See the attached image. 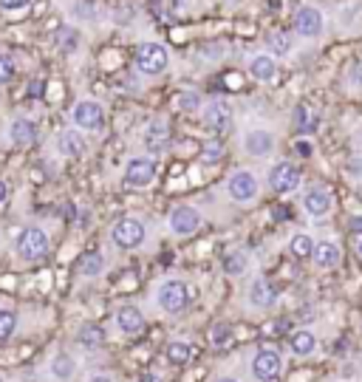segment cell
I'll use <instances>...</instances> for the list:
<instances>
[{"label": "cell", "mask_w": 362, "mask_h": 382, "mask_svg": "<svg viewBox=\"0 0 362 382\" xmlns=\"http://www.w3.org/2000/svg\"><path fill=\"white\" fill-rule=\"evenodd\" d=\"M170 65V54L162 43H142L136 48V68L147 77H159Z\"/></svg>", "instance_id": "6da1fadb"}, {"label": "cell", "mask_w": 362, "mask_h": 382, "mask_svg": "<svg viewBox=\"0 0 362 382\" xmlns=\"http://www.w3.org/2000/svg\"><path fill=\"white\" fill-rule=\"evenodd\" d=\"M145 238H147V229L139 218H119L111 229V241L119 249H136L145 244Z\"/></svg>", "instance_id": "7a4b0ae2"}, {"label": "cell", "mask_w": 362, "mask_h": 382, "mask_svg": "<svg viewBox=\"0 0 362 382\" xmlns=\"http://www.w3.org/2000/svg\"><path fill=\"white\" fill-rule=\"evenodd\" d=\"M14 252H17V258H23V261H40V258L48 252V235H45L40 227H26V229L17 235Z\"/></svg>", "instance_id": "3957f363"}, {"label": "cell", "mask_w": 362, "mask_h": 382, "mask_svg": "<svg viewBox=\"0 0 362 382\" xmlns=\"http://www.w3.org/2000/svg\"><path fill=\"white\" fill-rule=\"evenodd\" d=\"M292 23H295L298 37H303V40H317L326 31V14L317 6H300L295 11V20Z\"/></svg>", "instance_id": "277c9868"}, {"label": "cell", "mask_w": 362, "mask_h": 382, "mask_svg": "<svg viewBox=\"0 0 362 382\" xmlns=\"http://www.w3.org/2000/svg\"><path fill=\"white\" fill-rule=\"evenodd\" d=\"M156 300H159V306H162L167 315H179V312H184L187 303H190V289H187V283H181V280H167V283L159 286Z\"/></svg>", "instance_id": "5b68a950"}, {"label": "cell", "mask_w": 362, "mask_h": 382, "mask_svg": "<svg viewBox=\"0 0 362 382\" xmlns=\"http://www.w3.org/2000/svg\"><path fill=\"white\" fill-rule=\"evenodd\" d=\"M227 192H230V198L238 201V204H249V201H255L258 192H261L258 176H255L252 170H235V173L230 176V182H227Z\"/></svg>", "instance_id": "8992f818"}, {"label": "cell", "mask_w": 362, "mask_h": 382, "mask_svg": "<svg viewBox=\"0 0 362 382\" xmlns=\"http://www.w3.org/2000/svg\"><path fill=\"white\" fill-rule=\"evenodd\" d=\"M125 187L130 190H145L156 182V162L153 159H130L128 168H125V176H122Z\"/></svg>", "instance_id": "52a82bcc"}, {"label": "cell", "mask_w": 362, "mask_h": 382, "mask_svg": "<svg viewBox=\"0 0 362 382\" xmlns=\"http://www.w3.org/2000/svg\"><path fill=\"white\" fill-rule=\"evenodd\" d=\"M71 119L79 131H99L105 125V108L96 99H82V102L74 105Z\"/></svg>", "instance_id": "ba28073f"}, {"label": "cell", "mask_w": 362, "mask_h": 382, "mask_svg": "<svg viewBox=\"0 0 362 382\" xmlns=\"http://www.w3.org/2000/svg\"><path fill=\"white\" fill-rule=\"evenodd\" d=\"M303 176L300 170L292 165V162H278L272 170H269V187L278 192V195H289L300 187Z\"/></svg>", "instance_id": "9c48e42d"}, {"label": "cell", "mask_w": 362, "mask_h": 382, "mask_svg": "<svg viewBox=\"0 0 362 382\" xmlns=\"http://www.w3.org/2000/svg\"><path fill=\"white\" fill-rule=\"evenodd\" d=\"M167 224H170V232H173V235H179V238H187V235L198 232V227H201V212H198L196 207H187V204H181V207H176V209L170 212Z\"/></svg>", "instance_id": "30bf717a"}, {"label": "cell", "mask_w": 362, "mask_h": 382, "mask_svg": "<svg viewBox=\"0 0 362 382\" xmlns=\"http://www.w3.org/2000/svg\"><path fill=\"white\" fill-rule=\"evenodd\" d=\"M281 369H283V360L275 349H261L252 360V374L261 382H275L281 377Z\"/></svg>", "instance_id": "8fae6325"}, {"label": "cell", "mask_w": 362, "mask_h": 382, "mask_svg": "<svg viewBox=\"0 0 362 382\" xmlns=\"http://www.w3.org/2000/svg\"><path fill=\"white\" fill-rule=\"evenodd\" d=\"M204 125L213 131V133H227L232 128V108L224 102V99H215L204 108Z\"/></svg>", "instance_id": "7c38bea8"}, {"label": "cell", "mask_w": 362, "mask_h": 382, "mask_svg": "<svg viewBox=\"0 0 362 382\" xmlns=\"http://www.w3.org/2000/svg\"><path fill=\"white\" fill-rule=\"evenodd\" d=\"M244 151L255 159H264L275 151V133L266 131V128H255V131H247L244 136Z\"/></svg>", "instance_id": "4fadbf2b"}, {"label": "cell", "mask_w": 362, "mask_h": 382, "mask_svg": "<svg viewBox=\"0 0 362 382\" xmlns=\"http://www.w3.org/2000/svg\"><path fill=\"white\" fill-rule=\"evenodd\" d=\"M300 204H303V209L312 218H326L334 209V195L326 190V187H312V190H306Z\"/></svg>", "instance_id": "5bb4252c"}, {"label": "cell", "mask_w": 362, "mask_h": 382, "mask_svg": "<svg viewBox=\"0 0 362 382\" xmlns=\"http://www.w3.org/2000/svg\"><path fill=\"white\" fill-rule=\"evenodd\" d=\"M249 77L258 82H275L278 80V57L275 54H255L249 57Z\"/></svg>", "instance_id": "9a60e30c"}, {"label": "cell", "mask_w": 362, "mask_h": 382, "mask_svg": "<svg viewBox=\"0 0 362 382\" xmlns=\"http://www.w3.org/2000/svg\"><path fill=\"white\" fill-rule=\"evenodd\" d=\"M145 148H147V153H153V156H162L167 148H170V128H167V122H150L147 125V131H145Z\"/></svg>", "instance_id": "2e32d148"}, {"label": "cell", "mask_w": 362, "mask_h": 382, "mask_svg": "<svg viewBox=\"0 0 362 382\" xmlns=\"http://www.w3.org/2000/svg\"><path fill=\"white\" fill-rule=\"evenodd\" d=\"M340 258H343V249H340V244H334V241H320V244L315 246V255H312V261H315L320 269H334V266H340Z\"/></svg>", "instance_id": "e0dca14e"}, {"label": "cell", "mask_w": 362, "mask_h": 382, "mask_svg": "<svg viewBox=\"0 0 362 382\" xmlns=\"http://www.w3.org/2000/svg\"><path fill=\"white\" fill-rule=\"evenodd\" d=\"M85 136H79L77 131H62L60 136H57V151L62 153V156H68V159H79V156H85Z\"/></svg>", "instance_id": "ac0fdd59"}, {"label": "cell", "mask_w": 362, "mask_h": 382, "mask_svg": "<svg viewBox=\"0 0 362 382\" xmlns=\"http://www.w3.org/2000/svg\"><path fill=\"white\" fill-rule=\"evenodd\" d=\"M275 300H278V292H275V286H272L269 280L258 278V280L249 286V303H252L255 309H269V306H275Z\"/></svg>", "instance_id": "d6986e66"}, {"label": "cell", "mask_w": 362, "mask_h": 382, "mask_svg": "<svg viewBox=\"0 0 362 382\" xmlns=\"http://www.w3.org/2000/svg\"><path fill=\"white\" fill-rule=\"evenodd\" d=\"M9 136H11V145H17V148H28V145H34V139H37V128H34V122L31 119H14L11 125H9Z\"/></svg>", "instance_id": "ffe728a7"}, {"label": "cell", "mask_w": 362, "mask_h": 382, "mask_svg": "<svg viewBox=\"0 0 362 382\" xmlns=\"http://www.w3.org/2000/svg\"><path fill=\"white\" fill-rule=\"evenodd\" d=\"M116 326L125 332V334H139L145 329V315L136 309V306H122L116 312Z\"/></svg>", "instance_id": "44dd1931"}, {"label": "cell", "mask_w": 362, "mask_h": 382, "mask_svg": "<svg viewBox=\"0 0 362 382\" xmlns=\"http://www.w3.org/2000/svg\"><path fill=\"white\" fill-rule=\"evenodd\" d=\"M289 349H292V354H298V357H309V354H315V349H317V337H315V332H306V329L295 332V334L289 337Z\"/></svg>", "instance_id": "7402d4cb"}, {"label": "cell", "mask_w": 362, "mask_h": 382, "mask_svg": "<svg viewBox=\"0 0 362 382\" xmlns=\"http://www.w3.org/2000/svg\"><path fill=\"white\" fill-rule=\"evenodd\" d=\"M57 48H60L62 54H74V51L79 48V31H77L74 26H62V28L57 31Z\"/></svg>", "instance_id": "603a6c76"}, {"label": "cell", "mask_w": 362, "mask_h": 382, "mask_svg": "<svg viewBox=\"0 0 362 382\" xmlns=\"http://www.w3.org/2000/svg\"><path fill=\"white\" fill-rule=\"evenodd\" d=\"M266 45H269V54H275V57H289L295 43H292V37H289L286 31H272L269 40H266Z\"/></svg>", "instance_id": "cb8c5ba5"}, {"label": "cell", "mask_w": 362, "mask_h": 382, "mask_svg": "<svg viewBox=\"0 0 362 382\" xmlns=\"http://www.w3.org/2000/svg\"><path fill=\"white\" fill-rule=\"evenodd\" d=\"M315 241H312V235H306V232H298L292 241H289V252L295 255V258H312L315 255Z\"/></svg>", "instance_id": "d4e9b609"}, {"label": "cell", "mask_w": 362, "mask_h": 382, "mask_svg": "<svg viewBox=\"0 0 362 382\" xmlns=\"http://www.w3.org/2000/svg\"><path fill=\"white\" fill-rule=\"evenodd\" d=\"M295 128H298V133H312V131L317 128L315 111L306 108V105H298V108H295Z\"/></svg>", "instance_id": "484cf974"}, {"label": "cell", "mask_w": 362, "mask_h": 382, "mask_svg": "<svg viewBox=\"0 0 362 382\" xmlns=\"http://www.w3.org/2000/svg\"><path fill=\"white\" fill-rule=\"evenodd\" d=\"M77 340H79L85 349H99V346H102V340H105V332H102L99 326H94V323H85V326L79 329Z\"/></svg>", "instance_id": "4316f807"}, {"label": "cell", "mask_w": 362, "mask_h": 382, "mask_svg": "<svg viewBox=\"0 0 362 382\" xmlns=\"http://www.w3.org/2000/svg\"><path fill=\"white\" fill-rule=\"evenodd\" d=\"M224 272H227V275H232V278L244 275V272H247V255H244L241 249L227 252V255H224Z\"/></svg>", "instance_id": "83f0119b"}, {"label": "cell", "mask_w": 362, "mask_h": 382, "mask_svg": "<svg viewBox=\"0 0 362 382\" xmlns=\"http://www.w3.org/2000/svg\"><path fill=\"white\" fill-rule=\"evenodd\" d=\"M167 363H173V366L190 363V346H187L184 340H173V343L167 346Z\"/></svg>", "instance_id": "f1b7e54d"}, {"label": "cell", "mask_w": 362, "mask_h": 382, "mask_svg": "<svg viewBox=\"0 0 362 382\" xmlns=\"http://www.w3.org/2000/svg\"><path fill=\"white\" fill-rule=\"evenodd\" d=\"M221 159H224V145H221V139L204 142V148H201V162H204V165H218Z\"/></svg>", "instance_id": "f546056e"}, {"label": "cell", "mask_w": 362, "mask_h": 382, "mask_svg": "<svg viewBox=\"0 0 362 382\" xmlns=\"http://www.w3.org/2000/svg\"><path fill=\"white\" fill-rule=\"evenodd\" d=\"M102 269H105V258H102L99 252H91V255L82 258L79 272H82L85 278H96V275H102Z\"/></svg>", "instance_id": "4dcf8cb0"}, {"label": "cell", "mask_w": 362, "mask_h": 382, "mask_svg": "<svg viewBox=\"0 0 362 382\" xmlns=\"http://www.w3.org/2000/svg\"><path fill=\"white\" fill-rule=\"evenodd\" d=\"M74 360L68 357V354H60V357H54V363H51V374L57 377V380H71L74 377Z\"/></svg>", "instance_id": "1f68e13d"}, {"label": "cell", "mask_w": 362, "mask_h": 382, "mask_svg": "<svg viewBox=\"0 0 362 382\" xmlns=\"http://www.w3.org/2000/svg\"><path fill=\"white\" fill-rule=\"evenodd\" d=\"M14 77H17V62H14V57L6 54V51H0V85H9Z\"/></svg>", "instance_id": "d6a6232c"}, {"label": "cell", "mask_w": 362, "mask_h": 382, "mask_svg": "<svg viewBox=\"0 0 362 382\" xmlns=\"http://www.w3.org/2000/svg\"><path fill=\"white\" fill-rule=\"evenodd\" d=\"M17 329V315L9 309H0V343H6Z\"/></svg>", "instance_id": "836d02e7"}, {"label": "cell", "mask_w": 362, "mask_h": 382, "mask_svg": "<svg viewBox=\"0 0 362 382\" xmlns=\"http://www.w3.org/2000/svg\"><path fill=\"white\" fill-rule=\"evenodd\" d=\"M230 337H232V329H230L227 323H215V326H213V346H215V349L230 346Z\"/></svg>", "instance_id": "e575fe53"}, {"label": "cell", "mask_w": 362, "mask_h": 382, "mask_svg": "<svg viewBox=\"0 0 362 382\" xmlns=\"http://www.w3.org/2000/svg\"><path fill=\"white\" fill-rule=\"evenodd\" d=\"M179 108L181 111H198L201 108V97L196 91H181L179 94Z\"/></svg>", "instance_id": "d590c367"}, {"label": "cell", "mask_w": 362, "mask_h": 382, "mask_svg": "<svg viewBox=\"0 0 362 382\" xmlns=\"http://www.w3.org/2000/svg\"><path fill=\"white\" fill-rule=\"evenodd\" d=\"M0 6H3L6 11H17V9H26V6H31V0H0Z\"/></svg>", "instance_id": "8d00e7d4"}, {"label": "cell", "mask_w": 362, "mask_h": 382, "mask_svg": "<svg viewBox=\"0 0 362 382\" xmlns=\"http://www.w3.org/2000/svg\"><path fill=\"white\" fill-rule=\"evenodd\" d=\"M346 170H349L351 176H362V159L360 156H357L354 162H349V168H346Z\"/></svg>", "instance_id": "74e56055"}, {"label": "cell", "mask_w": 362, "mask_h": 382, "mask_svg": "<svg viewBox=\"0 0 362 382\" xmlns=\"http://www.w3.org/2000/svg\"><path fill=\"white\" fill-rule=\"evenodd\" d=\"M349 227H351V232L362 235V215H351V218H349Z\"/></svg>", "instance_id": "f35d334b"}, {"label": "cell", "mask_w": 362, "mask_h": 382, "mask_svg": "<svg viewBox=\"0 0 362 382\" xmlns=\"http://www.w3.org/2000/svg\"><path fill=\"white\" fill-rule=\"evenodd\" d=\"M6 198H9V185H6V182H0V204H3Z\"/></svg>", "instance_id": "ab89813d"}, {"label": "cell", "mask_w": 362, "mask_h": 382, "mask_svg": "<svg viewBox=\"0 0 362 382\" xmlns=\"http://www.w3.org/2000/svg\"><path fill=\"white\" fill-rule=\"evenodd\" d=\"M298 151H300V153H306V156H309V153H312V145H309V142H298Z\"/></svg>", "instance_id": "60d3db41"}, {"label": "cell", "mask_w": 362, "mask_h": 382, "mask_svg": "<svg viewBox=\"0 0 362 382\" xmlns=\"http://www.w3.org/2000/svg\"><path fill=\"white\" fill-rule=\"evenodd\" d=\"M91 382H113L111 377H105V374H99V377H91Z\"/></svg>", "instance_id": "b9f144b4"}, {"label": "cell", "mask_w": 362, "mask_h": 382, "mask_svg": "<svg viewBox=\"0 0 362 382\" xmlns=\"http://www.w3.org/2000/svg\"><path fill=\"white\" fill-rule=\"evenodd\" d=\"M187 6V0H173V9H184Z\"/></svg>", "instance_id": "7bdbcfd3"}, {"label": "cell", "mask_w": 362, "mask_h": 382, "mask_svg": "<svg viewBox=\"0 0 362 382\" xmlns=\"http://www.w3.org/2000/svg\"><path fill=\"white\" fill-rule=\"evenodd\" d=\"M357 255H360V258H362V235H360V238H357Z\"/></svg>", "instance_id": "ee69618b"}, {"label": "cell", "mask_w": 362, "mask_h": 382, "mask_svg": "<svg viewBox=\"0 0 362 382\" xmlns=\"http://www.w3.org/2000/svg\"><path fill=\"white\" fill-rule=\"evenodd\" d=\"M215 382H238V380H232V377H218Z\"/></svg>", "instance_id": "f6af8a7d"}, {"label": "cell", "mask_w": 362, "mask_h": 382, "mask_svg": "<svg viewBox=\"0 0 362 382\" xmlns=\"http://www.w3.org/2000/svg\"><path fill=\"white\" fill-rule=\"evenodd\" d=\"M0 382H3V380H0Z\"/></svg>", "instance_id": "bcb514c9"}]
</instances>
